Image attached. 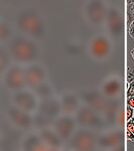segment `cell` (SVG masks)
<instances>
[{
	"mask_svg": "<svg viewBox=\"0 0 134 151\" xmlns=\"http://www.w3.org/2000/svg\"><path fill=\"white\" fill-rule=\"evenodd\" d=\"M14 26L18 32L37 40H43L48 35V22L43 14L31 6H25L17 10L13 17Z\"/></svg>",
	"mask_w": 134,
	"mask_h": 151,
	"instance_id": "1",
	"label": "cell"
},
{
	"mask_svg": "<svg viewBox=\"0 0 134 151\" xmlns=\"http://www.w3.org/2000/svg\"><path fill=\"white\" fill-rule=\"evenodd\" d=\"M5 47L11 55L14 63L28 65L40 62L43 55V48L40 40L32 38L23 33H15Z\"/></svg>",
	"mask_w": 134,
	"mask_h": 151,
	"instance_id": "2",
	"label": "cell"
},
{
	"mask_svg": "<svg viewBox=\"0 0 134 151\" xmlns=\"http://www.w3.org/2000/svg\"><path fill=\"white\" fill-rule=\"evenodd\" d=\"M63 114L60 97L40 100L36 111L33 113V121L36 130L52 126L58 116Z\"/></svg>",
	"mask_w": 134,
	"mask_h": 151,
	"instance_id": "3",
	"label": "cell"
},
{
	"mask_svg": "<svg viewBox=\"0 0 134 151\" xmlns=\"http://www.w3.org/2000/svg\"><path fill=\"white\" fill-rule=\"evenodd\" d=\"M99 131L91 128L78 126L76 131L69 141L66 143L65 148L69 150H96L98 149Z\"/></svg>",
	"mask_w": 134,
	"mask_h": 151,
	"instance_id": "4",
	"label": "cell"
},
{
	"mask_svg": "<svg viewBox=\"0 0 134 151\" xmlns=\"http://www.w3.org/2000/svg\"><path fill=\"white\" fill-rule=\"evenodd\" d=\"M74 116L76 118L78 125L82 126V127L91 128L99 131V132H102V131L106 130L107 126H108L105 117L100 112L96 111L85 103L81 105V107Z\"/></svg>",
	"mask_w": 134,
	"mask_h": 151,
	"instance_id": "5",
	"label": "cell"
},
{
	"mask_svg": "<svg viewBox=\"0 0 134 151\" xmlns=\"http://www.w3.org/2000/svg\"><path fill=\"white\" fill-rule=\"evenodd\" d=\"M114 50L113 38L108 33L95 35L88 42L90 57L98 62H104L111 57Z\"/></svg>",
	"mask_w": 134,
	"mask_h": 151,
	"instance_id": "6",
	"label": "cell"
},
{
	"mask_svg": "<svg viewBox=\"0 0 134 151\" xmlns=\"http://www.w3.org/2000/svg\"><path fill=\"white\" fill-rule=\"evenodd\" d=\"M108 8L106 0H86L83 9L85 20L94 27L105 25Z\"/></svg>",
	"mask_w": 134,
	"mask_h": 151,
	"instance_id": "7",
	"label": "cell"
},
{
	"mask_svg": "<svg viewBox=\"0 0 134 151\" xmlns=\"http://www.w3.org/2000/svg\"><path fill=\"white\" fill-rule=\"evenodd\" d=\"M5 114L9 122L17 129L22 131H31L35 128L33 114L19 108L14 104L11 103L6 107Z\"/></svg>",
	"mask_w": 134,
	"mask_h": 151,
	"instance_id": "8",
	"label": "cell"
},
{
	"mask_svg": "<svg viewBox=\"0 0 134 151\" xmlns=\"http://www.w3.org/2000/svg\"><path fill=\"white\" fill-rule=\"evenodd\" d=\"M2 85L10 92H15L26 88L24 65L13 63L3 75H1Z\"/></svg>",
	"mask_w": 134,
	"mask_h": 151,
	"instance_id": "9",
	"label": "cell"
},
{
	"mask_svg": "<svg viewBox=\"0 0 134 151\" xmlns=\"http://www.w3.org/2000/svg\"><path fill=\"white\" fill-rule=\"evenodd\" d=\"M124 146V134L122 127H111L100 133L98 149L120 150Z\"/></svg>",
	"mask_w": 134,
	"mask_h": 151,
	"instance_id": "10",
	"label": "cell"
},
{
	"mask_svg": "<svg viewBox=\"0 0 134 151\" xmlns=\"http://www.w3.org/2000/svg\"><path fill=\"white\" fill-rule=\"evenodd\" d=\"M10 99L12 104L32 114L36 111L40 102V99L30 88H23L18 91L12 92Z\"/></svg>",
	"mask_w": 134,
	"mask_h": 151,
	"instance_id": "11",
	"label": "cell"
},
{
	"mask_svg": "<svg viewBox=\"0 0 134 151\" xmlns=\"http://www.w3.org/2000/svg\"><path fill=\"white\" fill-rule=\"evenodd\" d=\"M80 96L83 100V103L89 105L96 111L100 112L103 116L105 115L111 99L107 98L101 92V90L93 89V88L85 89L80 92Z\"/></svg>",
	"mask_w": 134,
	"mask_h": 151,
	"instance_id": "12",
	"label": "cell"
},
{
	"mask_svg": "<svg viewBox=\"0 0 134 151\" xmlns=\"http://www.w3.org/2000/svg\"><path fill=\"white\" fill-rule=\"evenodd\" d=\"M24 76H25L26 88L33 89L40 83L48 80V73L45 65L40 62H35L24 65Z\"/></svg>",
	"mask_w": 134,
	"mask_h": 151,
	"instance_id": "13",
	"label": "cell"
},
{
	"mask_svg": "<svg viewBox=\"0 0 134 151\" xmlns=\"http://www.w3.org/2000/svg\"><path fill=\"white\" fill-rule=\"evenodd\" d=\"M52 126L65 141V143H67L79 125L74 115L63 113L58 117Z\"/></svg>",
	"mask_w": 134,
	"mask_h": 151,
	"instance_id": "14",
	"label": "cell"
},
{
	"mask_svg": "<svg viewBox=\"0 0 134 151\" xmlns=\"http://www.w3.org/2000/svg\"><path fill=\"white\" fill-rule=\"evenodd\" d=\"M104 26L106 27V32L113 40H117L122 35L123 24L122 18H121V11L117 6L109 5Z\"/></svg>",
	"mask_w": 134,
	"mask_h": 151,
	"instance_id": "15",
	"label": "cell"
},
{
	"mask_svg": "<svg viewBox=\"0 0 134 151\" xmlns=\"http://www.w3.org/2000/svg\"><path fill=\"white\" fill-rule=\"evenodd\" d=\"M41 140L50 150H61L65 148V141L62 139L58 133L53 129V126H48L37 130Z\"/></svg>",
	"mask_w": 134,
	"mask_h": 151,
	"instance_id": "16",
	"label": "cell"
},
{
	"mask_svg": "<svg viewBox=\"0 0 134 151\" xmlns=\"http://www.w3.org/2000/svg\"><path fill=\"white\" fill-rule=\"evenodd\" d=\"M100 90L107 98L109 99H116L120 96L122 91V83L119 76L112 74L108 77H106L103 80Z\"/></svg>",
	"mask_w": 134,
	"mask_h": 151,
	"instance_id": "17",
	"label": "cell"
},
{
	"mask_svg": "<svg viewBox=\"0 0 134 151\" xmlns=\"http://www.w3.org/2000/svg\"><path fill=\"white\" fill-rule=\"evenodd\" d=\"M61 104H62V110L64 114L75 115L76 112L83 104V100L80 94L75 92H66L63 93L60 97Z\"/></svg>",
	"mask_w": 134,
	"mask_h": 151,
	"instance_id": "18",
	"label": "cell"
},
{
	"mask_svg": "<svg viewBox=\"0 0 134 151\" xmlns=\"http://www.w3.org/2000/svg\"><path fill=\"white\" fill-rule=\"evenodd\" d=\"M21 150H50L47 145L41 140L38 132H30L24 135L20 141Z\"/></svg>",
	"mask_w": 134,
	"mask_h": 151,
	"instance_id": "19",
	"label": "cell"
},
{
	"mask_svg": "<svg viewBox=\"0 0 134 151\" xmlns=\"http://www.w3.org/2000/svg\"><path fill=\"white\" fill-rule=\"evenodd\" d=\"M32 90L35 92V94L37 95V97L40 100L48 99V98H52V97L55 96L53 86L48 80H45V81L40 83V84H38L37 86H35Z\"/></svg>",
	"mask_w": 134,
	"mask_h": 151,
	"instance_id": "20",
	"label": "cell"
},
{
	"mask_svg": "<svg viewBox=\"0 0 134 151\" xmlns=\"http://www.w3.org/2000/svg\"><path fill=\"white\" fill-rule=\"evenodd\" d=\"M14 35L15 33H14L11 24L2 19L1 23H0V41H1V45H5L8 42Z\"/></svg>",
	"mask_w": 134,
	"mask_h": 151,
	"instance_id": "21",
	"label": "cell"
},
{
	"mask_svg": "<svg viewBox=\"0 0 134 151\" xmlns=\"http://www.w3.org/2000/svg\"><path fill=\"white\" fill-rule=\"evenodd\" d=\"M14 60L11 55L7 50L5 45H1V52H0V73L3 75L10 65L13 64Z\"/></svg>",
	"mask_w": 134,
	"mask_h": 151,
	"instance_id": "22",
	"label": "cell"
},
{
	"mask_svg": "<svg viewBox=\"0 0 134 151\" xmlns=\"http://www.w3.org/2000/svg\"><path fill=\"white\" fill-rule=\"evenodd\" d=\"M133 117H134V109L132 107L129 106V105H127V106H126V115H125L126 120L127 121L131 120Z\"/></svg>",
	"mask_w": 134,
	"mask_h": 151,
	"instance_id": "23",
	"label": "cell"
},
{
	"mask_svg": "<svg viewBox=\"0 0 134 151\" xmlns=\"http://www.w3.org/2000/svg\"><path fill=\"white\" fill-rule=\"evenodd\" d=\"M126 95H127V97L134 96V81L130 82V84H129V87H128V89H127V92H126Z\"/></svg>",
	"mask_w": 134,
	"mask_h": 151,
	"instance_id": "24",
	"label": "cell"
},
{
	"mask_svg": "<svg viewBox=\"0 0 134 151\" xmlns=\"http://www.w3.org/2000/svg\"><path fill=\"white\" fill-rule=\"evenodd\" d=\"M126 129L134 133V122H133L132 120L127 121V124H126Z\"/></svg>",
	"mask_w": 134,
	"mask_h": 151,
	"instance_id": "25",
	"label": "cell"
},
{
	"mask_svg": "<svg viewBox=\"0 0 134 151\" xmlns=\"http://www.w3.org/2000/svg\"><path fill=\"white\" fill-rule=\"evenodd\" d=\"M128 32H129V35H130L132 38H134V20L131 22L130 26H129Z\"/></svg>",
	"mask_w": 134,
	"mask_h": 151,
	"instance_id": "26",
	"label": "cell"
},
{
	"mask_svg": "<svg viewBox=\"0 0 134 151\" xmlns=\"http://www.w3.org/2000/svg\"><path fill=\"white\" fill-rule=\"evenodd\" d=\"M126 138L130 141H134V133L126 129Z\"/></svg>",
	"mask_w": 134,
	"mask_h": 151,
	"instance_id": "27",
	"label": "cell"
},
{
	"mask_svg": "<svg viewBox=\"0 0 134 151\" xmlns=\"http://www.w3.org/2000/svg\"><path fill=\"white\" fill-rule=\"evenodd\" d=\"M126 103H127V105H129V106L132 107V108L134 109V96L127 97V100H126Z\"/></svg>",
	"mask_w": 134,
	"mask_h": 151,
	"instance_id": "28",
	"label": "cell"
},
{
	"mask_svg": "<svg viewBox=\"0 0 134 151\" xmlns=\"http://www.w3.org/2000/svg\"><path fill=\"white\" fill-rule=\"evenodd\" d=\"M129 9H130V13H131V15L134 16V3L132 4V5H129Z\"/></svg>",
	"mask_w": 134,
	"mask_h": 151,
	"instance_id": "29",
	"label": "cell"
},
{
	"mask_svg": "<svg viewBox=\"0 0 134 151\" xmlns=\"http://www.w3.org/2000/svg\"><path fill=\"white\" fill-rule=\"evenodd\" d=\"M126 2H127V5H132L134 3V0H126Z\"/></svg>",
	"mask_w": 134,
	"mask_h": 151,
	"instance_id": "30",
	"label": "cell"
},
{
	"mask_svg": "<svg viewBox=\"0 0 134 151\" xmlns=\"http://www.w3.org/2000/svg\"><path fill=\"white\" fill-rule=\"evenodd\" d=\"M131 57L133 58V60H134V50H131Z\"/></svg>",
	"mask_w": 134,
	"mask_h": 151,
	"instance_id": "31",
	"label": "cell"
},
{
	"mask_svg": "<svg viewBox=\"0 0 134 151\" xmlns=\"http://www.w3.org/2000/svg\"><path fill=\"white\" fill-rule=\"evenodd\" d=\"M131 120H132V121H133V122H134V117H133V118H132V119H131Z\"/></svg>",
	"mask_w": 134,
	"mask_h": 151,
	"instance_id": "32",
	"label": "cell"
}]
</instances>
